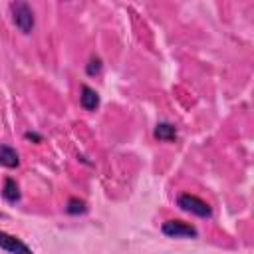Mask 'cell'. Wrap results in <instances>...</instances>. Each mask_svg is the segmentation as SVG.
I'll list each match as a JSON object with an SVG mask.
<instances>
[{"label":"cell","instance_id":"obj_2","mask_svg":"<svg viewBox=\"0 0 254 254\" xmlns=\"http://www.w3.org/2000/svg\"><path fill=\"white\" fill-rule=\"evenodd\" d=\"M177 204H179L181 210L190 212V214H194V216H200V218H210V216H212V208H210V204L204 202L202 198L190 194V192L181 194V196L177 198Z\"/></svg>","mask_w":254,"mask_h":254},{"label":"cell","instance_id":"obj_5","mask_svg":"<svg viewBox=\"0 0 254 254\" xmlns=\"http://www.w3.org/2000/svg\"><path fill=\"white\" fill-rule=\"evenodd\" d=\"M79 103H81V107L85 111H95L99 107V93L83 83L81 85V93H79Z\"/></svg>","mask_w":254,"mask_h":254},{"label":"cell","instance_id":"obj_12","mask_svg":"<svg viewBox=\"0 0 254 254\" xmlns=\"http://www.w3.org/2000/svg\"><path fill=\"white\" fill-rule=\"evenodd\" d=\"M0 218H2V214H0Z\"/></svg>","mask_w":254,"mask_h":254},{"label":"cell","instance_id":"obj_9","mask_svg":"<svg viewBox=\"0 0 254 254\" xmlns=\"http://www.w3.org/2000/svg\"><path fill=\"white\" fill-rule=\"evenodd\" d=\"M65 210H67L69 214H83L87 208H85V202H83V200H77V198H69V202H67Z\"/></svg>","mask_w":254,"mask_h":254},{"label":"cell","instance_id":"obj_10","mask_svg":"<svg viewBox=\"0 0 254 254\" xmlns=\"http://www.w3.org/2000/svg\"><path fill=\"white\" fill-rule=\"evenodd\" d=\"M99 71H101V60L95 58V60H91L89 65H87V75H97Z\"/></svg>","mask_w":254,"mask_h":254},{"label":"cell","instance_id":"obj_1","mask_svg":"<svg viewBox=\"0 0 254 254\" xmlns=\"http://www.w3.org/2000/svg\"><path fill=\"white\" fill-rule=\"evenodd\" d=\"M10 14H12V22L14 26L24 34H32L34 32V26H36V16H34V10L28 2H12L10 4Z\"/></svg>","mask_w":254,"mask_h":254},{"label":"cell","instance_id":"obj_3","mask_svg":"<svg viewBox=\"0 0 254 254\" xmlns=\"http://www.w3.org/2000/svg\"><path fill=\"white\" fill-rule=\"evenodd\" d=\"M161 230L169 238H196L198 236V230L192 224L183 222V220H167Z\"/></svg>","mask_w":254,"mask_h":254},{"label":"cell","instance_id":"obj_4","mask_svg":"<svg viewBox=\"0 0 254 254\" xmlns=\"http://www.w3.org/2000/svg\"><path fill=\"white\" fill-rule=\"evenodd\" d=\"M0 248L8 254H34L26 242H22L18 236H12L4 230H0Z\"/></svg>","mask_w":254,"mask_h":254},{"label":"cell","instance_id":"obj_8","mask_svg":"<svg viewBox=\"0 0 254 254\" xmlns=\"http://www.w3.org/2000/svg\"><path fill=\"white\" fill-rule=\"evenodd\" d=\"M2 196L8 200V202H18L20 200V189H18V183L8 177L4 181V187H2Z\"/></svg>","mask_w":254,"mask_h":254},{"label":"cell","instance_id":"obj_7","mask_svg":"<svg viewBox=\"0 0 254 254\" xmlns=\"http://www.w3.org/2000/svg\"><path fill=\"white\" fill-rule=\"evenodd\" d=\"M153 137L159 141H175L177 139V127L173 123H157L153 129Z\"/></svg>","mask_w":254,"mask_h":254},{"label":"cell","instance_id":"obj_11","mask_svg":"<svg viewBox=\"0 0 254 254\" xmlns=\"http://www.w3.org/2000/svg\"><path fill=\"white\" fill-rule=\"evenodd\" d=\"M26 139H34V141H42V137H40V135H36V133H26Z\"/></svg>","mask_w":254,"mask_h":254},{"label":"cell","instance_id":"obj_6","mask_svg":"<svg viewBox=\"0 0 254 254\" xmlns=\"http://www.w3.org/2000/svg\"><path fill=\"white\" fill-rule=\"evenodd\" d=\"M0 165L6 169H16L20 165V155L10 145H0Z\"/></svg>","mask_w":254,"mask_h":254}]
</instances>
